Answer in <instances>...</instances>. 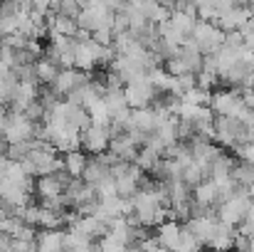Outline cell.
<instances>
[{"label":"cell","mask_w":254,"mask_h":252,"mask_svg":"<svg viewBox=\"0 0 254 252\" xmlns=\"http://www.w3.org/2000/svg\"><path fill=\"white\" fill-rule=\"evenodd\" d=\"M225 37H227V32H225L220 25H215V22H210V20H200V17H197V22H195L192 35H190V40L200 47L202 55H212L217 47H222V45H225Z\"/></svg>","instance_id":"3957f363"},{"label":"cell","mask_w":254,"mask_h":252,"mask_svg":"<svg viewBox=\"0 0 254 252\" xmlns=\"http://www.w3.org/2000/svg\"><path fill=\"white\" fill-rule=\"evenodd\" d=\"M161 156H163V154H158L156 149H151V146H141L138 154H136V159H133V164L141 166L143 170H153V168L158 166Z\"/></svg>","instance_id":"ffe728a7"},{"label":"cell","mask_w":254,"mask_h":252,"mask_svg":"<svg viewBox=\"0 0 254 252\" xmlns=\"http://www.w3.org/2000/svg\"><path fill=\"white\" fill-rule=\"evenodd\" d=\"M2 134H5V141H7V144L30 141V139H35V134H37V124H35L32 119H27L25 111L10 109V111H7V119H5V126H2Z\"/></svg>","instance_id":"277c9868"},{"label":"cell","mask_w":254,"mask_h":252,"mask_svg":"<svg viewBox=\"0 0 254 252\" xmlns=\"http://www.w3.org/2000/svg\"><path fill=\"white\" fill-rule=\"evenodd\" d=\"M252 205V195H250V188L245 185H237V193L230 195L227 200H222L217 205V218L230 223V225H240L245 218H247V210Z\"/></svg>","instance_id":"7a4b0ae2"},{"label":"cell","mask_w":254,"mask_h":252,"mask_svg":"<svg viewBox=\"0 0 254 252\" xmlns=\"http://www.w3.org/2000/svg\"><path fill=\"white\" fill-rule=\"evenodd\" d=\"M94 188H96V195H99V198H109V195H116V193H119V188H116V178H114V175L99 180Z\"/></svg>","instance_id":"603a6c76"},{"label":"cell","mask_w":254,"mask_h":252,"mask_svg":"<svg viewBox=\"0 0 254 252\" xmlns=\"http://www.w3.org/2000/svg\"><path fill=\"white\" fill-rule=\"evenodd\" d=\"M250 250H254V233L250 235Z\"/></svg>","instance_id":"83f0119b"},{"label":"cell","mask_w":254,"mask_h":252,"mask_svg":"<svg viewBox=\"0 0 254 252\" xmlns=\"http://www.w3.org/2000/svg\"><path fill=\"white\" fill-rule=\"evenodd\" d=\"M62 67L57 65V62H52L47 55H42L37 62H35V72H37V82L45 84V86H50V84L55 82V77H57V72H60Z\"/></svg>","instance_id":"4fadbf2b"},{"label":"cell","mask_w":254,"mask_h":252,"mask_svg":"<svg viewBox=\"0 0 254 252\" xmlns=\"http://www.w3.org/2000/svg\"><path fill=\"white\" fill-rule=\"evenodd\" d=\"M215 141L225 149H240L247 144V124L237 116L215 114Z\"/></svg>","instance_id":"6da1fadb"},{"label":"cell","mask_w":254,"mask_h":252,"mask_svg":"<svg viewBox=\"0 0 254 252\" xmlns=\"http://www.w3.org/2000/svg\"><path fill=\"white\" fill-rule=\"evenodd\" d=\"M17 30V12H2L0 10V37H7Z\"/></svg>","instance_id":"7402d4cb"},{"label":"cell","mask_w":254,"mask_h":252,"mask_svg":"<svg viewBox=\"0 0 254 252\" xmlns=\"http://www.w3.org/2000/svg\"><path fill=\"white\" fill-rule=\"evenodd\" d=\"M89 109V116H91V124H101V126H111V109H109V104H106V99L104 96H99L94 104H89L86 106Z\"/></svg>","instance_id":"5bb4252c"},{"label":"cell","mask_w":254,"mask_h":252,"mask_svg":"<svg viewBox=\"0 0 254 252\" xmlns=\"http://www.w3.org/2000/svg\"><path fill=\"white\" fill-rule=\"evenodd\" d=\"M111 146V126L89 124L82 131V149L86 154H104Z\"/></svg>","instance_id":"8992f818"},{"label":"cell","mask_w":254,"mask_h":252,"mask_svg":"<svg viewBox=\"0 0 254 252\" xmlns=\"http://www.w3.org/2000/svg\"><path fill=\"white\" fill-rule=\"evenodd\" d=\"M207 178H210V168L200 166L197 161H190V164H185V168H183V180H185L190 188L200 185V183L207 180Z\"/></svg>","instance_id":"9a60e30c"},{"label":"cell","mask_w":254,"mask_h":252,"mask_svg":"<svg viewBox=\"0 0 254 252\" xmlns=\"http://www.w3.org/2000/svg\"><path fill=\"white\" fill-rule=\"evenodd\" d=\"M124 91H126V101H128V106H131V109L153 106V104H156V99H158V94H161V91L156 89V84L151 82V77H148V75H146V77H138V80L126 82Z\"/></svg>","instance_id":"5b68a950"},{"label":"cell","mask_w":254,"mask_h":252,"mask_svg":"<svg viewBox=\"0 0 254 252\" xmlns=\"http://www.w3.org/2000/svg\"><path fill=\"white\" fill-rule=\"evenodd\" d=\"M126 129H138V131L151 134V131L156 129V109H153V106L133 109V111H131V119H128V124H126Z\"/></svg>","instance_id":"30bf717a"},{"label":"cell","mask_w":254,"mask_h":252,"mask_svg":"<svg viewBox=\"0 0 254 252\" xmlns=\"http://www.w3.org/2000/svg\"><path fill=\"white\" fill-rule=\"evenodd\" d=\"M170 22L185 35V37H190L192 35V30H195V22H197V15H192V12H185V10H170Z\"/></svg>","instance_id":"2e32d148"},{"label":"cell","mask_w":254,"mask_h":252,"mask_svg":"<svg viewBox=\"0 0 254 252\" xmlns=\"http://www.w3.org/2000/svg\"><path fill=\"white\" fill-rule=\"evenodd\" d=\"M210 96H212V89H205V86H200V84L190 86V89L183 94V99H185V101H192V104H210Z\"/></svg>","instance_id":"44dd1931"},{"label":"cell","mask_w":254,"mask_h":252,"mask_svg":"<svg viewBox=\"0 0 254 252\" xmlns=\"http://www.w3.org/2000/svg\"><path fill=\"white\" fill-rule=\"evenodd\" d=\"M232 178L237 180V185H245V188H254V164L245 161V159H240V164H235Z\"/></svg>","instance_id":"d6986e66"},{"label":"cell","mask_w":254,"mask_h":252,"mask_svg":"<svg viewBox=\"0 0 254 252\" xmlns=\"http://www.w3.org/2000/svg\"><path fill=\"white\" fill-rule=\"evenodd\" d=\"M101 2H104L106 7H111V10H116V12H119V10H121L124 5H126V0H101Z\"/></svg>","instance_id":"484cf974"},{"label":"cell","mask_w":254,"mask_h":252,"mask_svg":"<svg viewBox=\"0 0 254 252\" xmlns=\"http://www.w3.org/2000/svg\"><path fill=\"white\" fill-rule=\"evenodd\" d=\"M7 70H10V67H7V65H5V62H2V60H0V77H2V75H5V72H7Z\"/></svg>","instance_id":"4316f807"},{"label":"cell","mask_w":254,"mask_h":252,"mask_svg":"<svg viewBox=\"0 0 254 252\" xmlns=\"http://www.w3.org/2000/svg\"><path fill=\"white\" fill-rule=\"evenodd\" d=\"M156 235H158V240H161V245L166 248V250H178V245H180V235H183V225H180V220H163L158 228H156Z\"/></svg>","instance_id":"ba28073f"},{"label":"cell","mask_w":254,"mask_h":252,"mask_svg":"<svg viewBox=\"0 0 254 252\" xmlns=\"http://www.w3.org/2000/svg\"><path fill=\"white\" fill-rule=\"evenodd\" d=\"M166 70H168L173 77H178V75H185V72H190V70H188V65L183 62V57H180V55H173V57H168V60H166Z\"/></svg>","instance_id":"cb8c5ba5"},{"label":"cell","mask_w":254,"mask_h":252,"mask_svg":"<svg viewBox=\"0 0 254 252\" xmlns=\"http://www.w3.org/2000/svg\"><path fill=\"white\" fill-rule=\"evenodd\" d=\"M37 250L42 252L64 250V233H60V228H40V233H37Z\"/></svg>","instance_id":"9c48e42d"},{"label":"cell","mask_w":254,"mask_h":252,"mask_svg":"<svg viewBox=\"0 0 254 252\" xmlns=\"http://www.w3.org/2000/svg\"><path fill=\"white\" fill-rule=\"evenodd\" d=\"M217 82H220V75H217V72H212V70H200V72H197V84H200V86L212 89Z\"/></svg>","instance_id":"d4e9b609"},{"label":"cell","mask_w":254,"mask_h":252,"mask_svg":"<svg viewBox=\"0 0 254 252\" xmlns=\"http://www.w3.org/2000/svg\"><path fill=\"white\" fill-rule=\"evenodd\" d=\"M235 159H230L227 154H220L215 161H212V168H210V178L212 180H222V178H230L232 170H235Z\"/></svg>","instance_id":"e0dca14e"},{"label":"cell","mask_w":254,"mask_h":252,"mask_svg":"<svg viewBox=\"0 0 254 252\" xmlns=\"http://www.w3.org/2000/svg\"><path fill=\"white\" fill-rule=\"evenodd\" d=\"M109 175H114V173H111V166H106L99 156H94V159H89L82 178H84L89 185H96L99 180H104V178H109Z\"/></svg>","instance_id":"7c38bea8"},{"label":"cell","mask_w":254,"mask_h":252,"mask_svg":"<svg viewBox=\"0 0 254 252\" xmlns=\"http://www.w3.org/2000/svg\"><path fill=\"white\" fill-rule=\"evenodd\" d=\"M86 164H89V159H86L84 149H74V151H67V154H64V170H67L72 178H82Z\"/></svg>","instance_id":"8fae6325"},{"label":"cell","mask_w":254,"mask_h":252,"mask_svg":"<svg viewBox=\"0 0 254 252\" xmlns=\"http://www.w3.org/2000/svg\"><path fill=\"white\" fill-rule=\"evenodd\" d=\"M91 82V77H89V72L86 70H79V67H62L60 72H57V77H55V82L50 84L60 96H67L72 89H77V86H82V84Z\"/></svg>","instance_id":"52a82bcc"},{"label":"cell","mask_w":254,"mask_h":252,"mask_svg":"<svg viewBox=\"0 0 254 252\" xmlns=\"http://www.w3.org/2000/svg\"><path fill=\"white\" fill-rule=\"evenodd\" d=\"M94 248H99L91 238H86L82 233H74V230H67L64 233V250H94Z\"/></svg>","instance_id":"ac0fdd59"}]
</instances>
